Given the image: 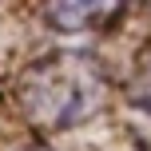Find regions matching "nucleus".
Listing matches in <instances>:
<instances>
[{"instance_id": "4", "label": "nucleus", "mask_w": 151, "mask_h": 151, "mask_svg": "<svg viewBox=\"0 0 151 151\" xmlns=\"http://www.w3.org/2000/svg\"><path fill=\"white\" fill-rule=\"evenodd\" d=\"M20 151H52V147H40V143H32V147H20Z\"/></svg>"}, {"instance_id": "3", "label": "nucleus", "mask_w": 151, "mask_h": 151, "mask_svg": "<svg viewBox=\"0 0 151 151\" xmlns=\"http://www.w3.org/2000/svg\"><path fill=\"white\" fill-rule=\"evenodd\" d=\"M127 96H131V104H135L139 111H143L147 119H151V64H147V68H143V72L135 76V80H131Z\"/></svg>"}, {"instance_id": "2", "label": "nucleus", "mask_w": 151, "mask_h": 151, "mask_svg": "<svg viewBox=\"0 0 151 151\" xmlns=\"http://www.w3.org/2000/svg\"><path fill=\"white\" fill-rule=\"evenodd\" d=\"M123 12H127V0H44L40 4V20L60 36L111 28Z\"/></svg>"}, {"instance_id": "1", "label": "nucleus", "mask_w": 151, "mask_h": 151, "mask_svg": "<svg viewBox=\"0 0 151 151\" xmlns=\"http://www.w3.org/2000/svg\"><path fill=\"white\" fill-rule=\"evenodd\" d=\"M16 104L36 131L64 135L91 123L107 104V72L96 56L64 48L48 52L20 72Z\"/></svg>"}]
</instances>
